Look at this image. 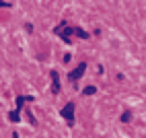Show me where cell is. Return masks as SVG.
<instances>
[{
    "mask_svg": "<svg viewBox=\"0 0 146 138\" xmlns=\"http://www.w3.org/2000/svg\"><path fill=\"white\" fill-rule=\"evenodd\" d=\"M60 115H62V117H64V120L70 124V126H72V124H74V103H72V101H70V103H66V105L62 107Z\"/></svg>",
    "mask_w": 146,
    "mask_h": 138,
    "instance_id": "cell-1",
    "label": "cell"
},
{
    "mask_svg": "<svg viewBox=\"0 0 146 138\" xmlns=\"http://www.w3.org/2000/svg\"><path fill=\"white\" fill-rule=\"evenodd\" d=\"M25 29H27V33H31V31H33V25H31V23H27Z\"/></svg>",
    "mask_w": 146,
    "mask_h": 138,
    "instance_id": "cell-8",
    "label": "cell"
},
{
    "mask_svg": "<svg viewBox=\"0 0 146 138\" xmlns=\"http://www.w3.org/2000/svg\"><path fill=\"white\" fill-rule=\"evenodd\" d=\"M8 120H11L13 124H17V122H21V109H19V107H17L15 111H11V113H8Z\"/></svg>",
    "mask_w": 146,
    "mask_h": 138,
    "instance_id": "cell-4",
    "label": "cell"
},
{
    "mask_svg": "<svg viewBox=\"0 0 146 138\" xmlns=\"http://www.w3.org/2000/svg\"><path fill=\"white\" fill-rule=\"evenodd\" d=\"M84 70H86V64L82 62V64H78V66H76V68H74V70H72L70 74H68V78H70V81H78V78L84 74Z\"/></svg>",
    "mask_w": 146,
    "mask_h": 138,
    "instance_id": "cell-2",
    "label": "cell"
},
{
    "mask_svg": "<svg viewBox=\"0 0 146 138\" xmlns=\"http://www.w3.org/2000/svg\"><path fill=\"white\" fill-rule=\"evenodd\" d=\"M95 93H97V89H95V87H86L84 91H82V95H95Z\"/></svg>",
    "mask_w": 146,
    "mask_h": 138,
    "instance_id": "cell-6",
    "label": "cell"
},
{
    "mask_svg": "<svg viewBox=\"0 0 146 138\" xmlns=\"http://www.w3.org/2000/svg\"><path fill=\"white\" fill-rule=\"evenodd\" d=\"M13 138H19V132H13Z\"/></svg>",
    "mask_w": 146,
    "mask_h": 138,
    "instance_id": "cell-9",
    "label": "cell"
},
{
    "mask_svg": "<svg viewBox=\"0 0 146 138\" xmlns=\"http://www.w3.org/2000/svg\"><path fill=\"white\" fill-rule=\"evenodd\" d=\"M52 91H54V95L60 93V74L56 70H52Z\"/></svg>",
    "mask_w": 146,
    "mask_h": 138,
    "instance_id": "cell-3",
    "label": "cell"
},
{
    "mask_svg": "<svg viewBox=\"0 0 146 138\" xmlns=\"http://www.w3.org/2000/svg\"><path fill=\"white\" fill-rule=\"evenodd\" d=\"M0 6H8V2H0Z\"/></svg>",
    "mask_w": 146,
    "mask_h": 138,
    "instance_id": "cell-10",
    "label": "cell"
},
{
    "mask_svg": "<svg viewBox=\"0 0 146 138\" xmlns=\"http://www.w3.org/2000/svg\"><path fill=\"white\" fill-rule=\"evenodd\" d=\"M121 122H130V111H125V113L121 115Z\"/></svg>",
    "mask_w": 146,
    "mask_h": 138,
    "instance_id": "cell-7",
    "label": "cell"
},
{
    "mask_svg": "<svg viewBox=\"0 0 146 138\" xmlns=\"http://www.w3.org/2000/svg\"><path fill=\"white\" fill-rule=\"evenodd\" d=\"M74 33H76V35H78L80 39H86V37H89V33H86V31H84V29H80V27H76V29H74Z\"/></svg>",
    "mask_w": 146,
    "mask_h": 138,
    "instance_id": "cell-5",
    "label": "cell"
}]
</instances>
